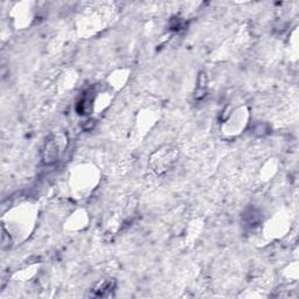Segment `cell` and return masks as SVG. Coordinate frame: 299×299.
<instances>
[{
	"label": "cell",
	"instance_id": "4",
	"mask_svg": "<svg viewBox=\"0 0 299 299\" xmlns=\"http://www.w3.org/2000/svg\"><path fill=\"white\" fill-rule=\"evenodd\" d=\"M206 83H207V78L203 76V74H201V76H200V80H199L198 90H196V94H195L196 98H200L206 94Z\"/></svg>",
	"mask_w": 299,
	"mask_h": 299
},
{
	"label": "cell",
	"instance_id": "3",
	"mask_svg": "<svg viewBox=\"0 0 299 299\" xmlns=\"http://www.w3.org/2000/svg\"><path fill=\"white\" fill-rule=\"evenodd\" d=\"M94 94L92 92H85L83 94L81 100L79 101L78 106H76V110H78L79 115H89L92 110V106H94Z\"/></svg>",
	"mask_w": 299,
	"mask_h": 299
},
{
	"label": "cell",
	"instance_id": "2",
	"mask_svg": "<svg viewBox=\"0 0 299 299\" xmlns=\"http://www.w3.org/2000/svg\"><path fill=\"white\" fill-rule=\"evenodd\" d=\"M116 288V280L115 279H104L101 283H98L96 288L94 290V295L96 297H108L113 292Z\"/></svg>",
	"mask_w": 299,
	"mask_h": 299
},
{
	"label": "cell",
	"instance_id": "1",
	"mask_svg": "<svg viewBox=\"0 0 299 299\" xmlns=\"http://www.w3.org/2000/svg\"><path fill=\"white\" fill-rule=\"evenodd\" d=\"M67 146V138L63 135L53 136L45 143L44 151H42V158L46 164H52L56 162L61 156L64 147Z\"/></svg>",
	"mask_w": 299,
	"mask_h": 299
}]
</instances>
